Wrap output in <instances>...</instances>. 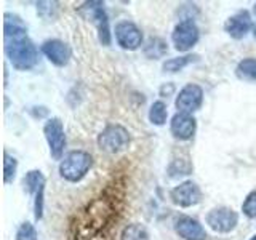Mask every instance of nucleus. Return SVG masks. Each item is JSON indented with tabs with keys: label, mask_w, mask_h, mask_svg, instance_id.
I'll use <instances>...</instances> for the list:
<instances>
[{
	"label": "nucleus",
	"mask_w": 256,
	"mask_h": 240,
	"mask_svg": "<svg viewBox=\"0 0 256 240\" xmlns=\"http://www.w3.org/2000/svg\"><path fill=\"white\" fill-rule=\"evenodd\" d=\"M37 238H38V234L34 224L29 221L20 224L18 230H16L14 240H37Z\"/></svg>",
	"instance_id": "23"
},
{
	"label": "nucleus",
	"mask_w": 256,
	"mask_h": 240,
	"mask_svg": "<svg viewBox=\"0 0 256 240\" xmlns=\"http://www.w3.org/2000/svg\"><path fill=\"white\" fill-rule=\"evenodd\" d=\"M204 96V88L198 84H186L174 98L176 112H184V114L194 116V112L202 108Z\"/></svg>",
	"instance_id": "9"
},
{
	"label": "nucleus",
	"mask_w": 256,
	"mask_h": 240,
	"mask_svg": "<svg viewBox=\"0 0 256 240\" xmlns=\"http://www.w3.org/2000/svg\"><path fill=\"white\" fill-rule=\"evenodd\" d=\"M204 194L197 182L186 180L170 190L172 204L180 208H192L202 202Z\"/></svg>",
	"instance_id": "10"
},
{
	"label": "nucleus",
	"mask_w": 256,
	"mask_h": 240,
	"mask_svg": "<svg viewBox=\"0 0 256 240\" xmlns=\"http://www.w3.org/2000/svg\"><path fill=\"white\" fill-rule=\"evenodd\" d=\"M200 60V56L196 53H188L182 56H176V58H168L164 61L162 69L166 74H176V72H181L184 68H188L189 64H194Z\"/></svg>",
	"instance_id": "15"
},
{
	"label": "nucleus",
	"mask_w": 256,
	"mask_h": 240,
	"mask_svg": "<svg viewBox=\"0 0 256 240\" xmlns=\"http://www.w3.org/2000/svg\"><path fill=\"white\" fill-rule=\"evenodd\" d=\"M170 133L176 141H190L197 133V118L192 114L176 112L170 120Z\"/></svg>",
	"instance_id": "13"
},
{
	"label": "nucleus",
	"mask_w": 256,
	"mask_h": 240,
	"mask_svg": "<svg viewBox=\"0 0 256 240\" xmlns=\"http://www.w3.org/2000/svg\"><path fill=\"white\" fill-rule=\"evenodd\" d=\"M93 166V156L84 149H74L66 152L60 162V176L68 182H80L90 173Z\"/></svg>",
	"instance_id": "2"
},
{
	"label": "nucleus",
	"mask_w": 256,
	"mask_h": 240,
	"mask_svg": "<svg viewBox=\"0 0 256 240\" xmlns=\"http://www.w3.org/2000/svg\"><path fill=\"white\" fill-rule=\"evenodd\" d=\"M118 240H150V236H149L148 228L144 226V224L132 222L124 228Z\"/></svg>",
	"instance_id": "21"
},
{
	"label": "nucleus",
	"mask_w": 256,
	"mask_h": 240,
	"mask_svg": "<svg viewBox=\"0 0 256 240\" xmlns=\"http://www.w3.org/2000/svg\"><path fill=\"white\" fill-rule=\"evenodd\" d=\"M200 40V29L192 18H184L174 26L172 32L173 48L180 53H189Z\"/></svg>",
	"instance_id": "5"
},
{
	"label": "nucleus",
	"mask_w": 256,
	"mask_h": 240,
	"mask_svg": "<svg viewBox=\"0 0 256 240\" xmlns=\"http://www.w3.org/2000/svg\"><path fill=\"white\" fill-rule=\"evenodd\" d=\"M205 224L213 232L229 234L238 224V213L229 206H214L205 214Z\"/></svg>",
	"instance_id": "7"
},
{
	"label": "nucleus",
	"mask_w": 256,
	"mask_h": 240,
	"mask_svg": "<svg viewBox=\"0 0 256 240\" xmlns=\"http://www.w3.org/2000/svg\"><path fill=\"white\" fill-rule=\"evenodd\" d=\"M254 36H256V30H254Z\"/></svg>",
	"instance_id": "28"
},
{
	"label": "nucleus",
	"mask_w": 256,
	"mask_h": 240,
	"mask_svg": "<svg viewBox=\"0 0 256 240\" xmlns=\"http://www.w3.org/2000/svg\"><path fill=\"white\" fill-rule=\"evenodd\" d=\"M242 213L248 220H256V190H252L246 194L242 204Z\"/></svg>",
	"instance_id": "24"
},
{
	"label": "nucleus",
	"mask_w": 256,
	"mask_h": 240,
	"mask_svg": "<svg viewBox=\"0 0 256 240\" xmlns=\"http://www.w3.org/2000/svg\"><path fill=\"white\" fill-rule=\"evenodd\" d=\"M77 13L94 24L96 30H98V38L100 44L104 46H109L112 44V32H110V24H109V16L106 8H104L102 2L98 0H90V2H84L77 8Z\"/></svg>",
	"instance_id": "3"
},
{
	"label": "nucleus",
	"mask_w": 256,
	"mask_h": 240,
	"mask_svg": "<svg viewBox=\"0 0 256 240\" xmlns=\"http://www.w3.org/2000/svg\"><path fill=\"white\" fill-rule=\"evenodd\" d=\"M173 229L176 236L182 240H206L208 234L204 224L189 214H180L173 221Z\"/></svg>",
	"instance_id": "12"
},
{
	"label": "nucleus",
	"mask_w": 256,
	"mask_h": 240,
	"mask_svg": "<svg viewBox=\"0 0 256 240\" xmlns=\"http://www.w3.org/2000/svg\"><path fill=\"white\" fill-rule=\"evenodd\" d=\"M44 136L46 140L48 149H50V156L54 160H62V157L66 156V132H64V122L60 117H50L46 118V122L44 124Z\"/></svg>",
	"instance_id": "6"
},
{
	"label": "nucleus",
	"mask_w": 256,
	"mask_h": 240,
	"mask_svg": "<svg viewBox=\"0 0 256 240\" xmlns=\"http://www.w3.org/2000/svg\"><path fill=\"white\" fill-rule=\"evenodd\" d=\"M148 118L152 125L156 126H164L168 120V108H166V102L162 100H157L150 104L149 112H148Z\"/></svg>",
	"instance_id": "18"
},
{
	"label": "nucleus",
	"mask_w": 256,
	"mask_h": 240,
	"mask_svg": "<svg viewBox=\"0 0 256 240\" xmlns=\"http://www.w3.org/2000/svg\"><path fill=\"white\" fill-rule=\"evenodd\" d=\"M253 13H254V18H256V2H254V5H253Z\"/></svg>",
	"instance_id": "26"
},
{
	"label": "nucleus",
	"mask_w": 256,
	"mask_h": 240,
	"mask_svg": "<svg viewBox=\"0 0 256 240\" xmlns=\"http://www.w3.org/2000/svg\"><path fill=\"white\" fill-rule=\"evenodd\" d=\"M236 76L245 82L256 84V58H244L237 62Z\"/></svg>",
	"instance_id": "19"
},
{
	"label": "nucleus",
	"mask_w": 256,
	"mask_h": 240,
	"mask_svg": "<svg viewBox=\"0 0 256 240\" xmlns=\"http://www.w3.org/2000/svg\"><path fill=\"white\" fill-rule=\"evenodd\" d=\"M98 148L108 154H118L125 150L132 142L130 132L120 124H109L102 128V132L98 134Z\"/></svg>",
	"instance_id": "4"
},
{
	"label": "nucleus",
	"mask_w": 256,
	"mask_h": 240,
	"mask_svg": "<svg viewBox=\"0 0 256 240\" xmlns=\"http://www.w3.org/2000/svg\"><path fill=\"white\" fill-rule=\"evenodd\" d=\"M40 52L56 68L68 66L72 58V48L60 38H48L40 45Z\"/></svg>",
	"instance_id": "11"
},
{
	"label": "nucleus",
	"mask_w": 256,
	"mask_h": 240,
	"mask_svg": "<svg viewBox=\"0 0 256 240\" xmlns=\"http://www.w3.org/2000/svg\"><path fill=\"white\" fill-rule=\"evenodd\" d=\"M173 92H174V85L172 84V82H168V84H164L162 86H160V96H170V94H173Z\"/></svg>",
	"instance_id": "25"
},
{
	"label": "nucleus",
	"mask_w": 256,
	"mask_h": 240,
	"mask_svg": "<svg viewBox=\"0 0 256 240\" xmlns=\"http://www.w3.org/2000/svg\"><path fill=\"white\" fill-rule=\"evenodd\" d=\"M24 189H26L28 194L30 196H37L38 192L45 190V184H46V178L45 174L40 170H29L24 176Z\"/></svg>",
	"instance_id": "16"
},
{
	"label": "nucleus",
	"mask_w": 256,
	"mask_h": 240,
	"mask_svg": "<svg viewBox=\"0 0 256 240\" xmlns=\"http://www.w3.org/2000/svg\"><path fill=\"white\" fill-rule=\"evenodd\" d=\"M250 240H256V234H254V236H252V238H250Z\"/></svg>",
	"instance_id": "27"
},
{
	"label": "nucleus",
	"mask_w": 256,
	"mask_h": 240,
	"mask_svg": "<svg viewBox=\"0 0 256 240\" xmlns=\"http://www.w3.org/2000/svg\"><path fill=\"white\" fill-rule=\"evenodd\" d=\"M16 173H18V160L8 152H4V182L10 184L14 181Z\"/></svg>",
	"instance_id": "22"
},
{
	"label": "nucleus",
	"mask_w": 256,
	"mask_h": 240,
	"mask_svg": "<svg viewBox=\"0 0 256 240\" xmlns=\"http://www.w3.org/2000/svg\"><path fill=\"white\" fill-rule=\"evenodd\" d=\"M114 37L117 45L126 52H136L144 45V37L141 29L133 21L122 20L116 24Z\"/></svg>",
	"instance_id": "8"
},
{
	"label": "nucleus",
	"mask_w": 256,
	"mask_h": 240,
	"mask_svg": "<svg viewBox=\"0 0 256 240\" xmlns=\"http://www.w3.org/2000/svg\"><path fill=\"white\" fill-rule=\"evenodd\" d=\"M168 176L170 178H184V176H189L194 172V165L190 164L189 158H173L170 165H168Z\"/></svg>",
	"instance_id": "20"
},
{
	"label": "nucleus",
	"mask_w": 256,
	"mask_h": 240,
	"mask_svg": "<svg viewBox=\"0 0 256 240\" xmlns=\"http://www.w3.org/2000/svg\"><path fill=\"white\" fill-rule=\"evenodd\" d=\"M253 29V18L248 10H240L234 13L224 22V30L226 34L234 40L245 38Z\"/></svg>",
	"instance_id": "14"
},
{
	"label": "nucleus",
	"mask_w": 256,
	"mask_h": 240,
	"mask_svg": "<svg viewBox=\"0 0 256 240\" xmlns=\"http://www.w3.org/2000/svg\"><path fill=\"white\" fill-rule=\"evenodd\" d=\"M168 52L166 42L160 37H149L148 42L142 45V53L149 60H160Z\"/></svg>",
	"instance_id": "17"
},
{
	"label": "nucleus",
	"mask_w": 256,
	"mask_h": 240,
	"mask_svg": "<svg viewBox=\"0 0 256 240\" xmlns=\"http://www.w3.org/2000/svg\"><path fill=\"white\" fill-rule=\"evenodd\" d=\"M5 54L16 70H30L38 62V50L28 36L5 38Z\"/></svg>",
	"instance_id": "1"
}]
</instances>
